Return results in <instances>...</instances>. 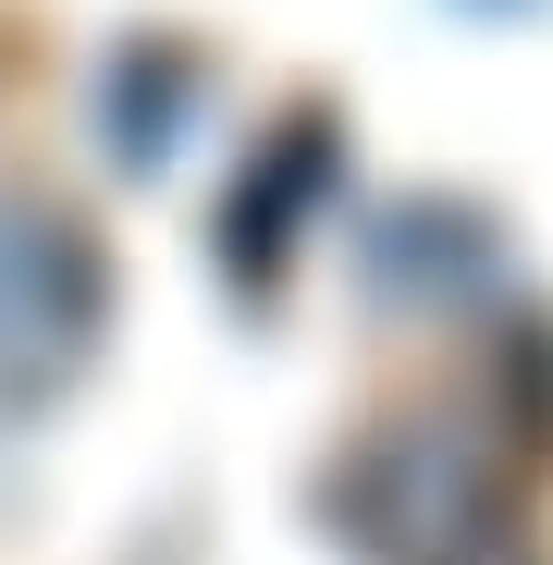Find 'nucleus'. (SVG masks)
<instances>
[{
  "mask_svg": "<svg viewBox=\"0 0 553 565\" xmlns=\"http://www.w3.org/2000/svg\"><path fill=\"white\" fill-rule=\"evenodd\" d=\"M0 565H553L541 356L296 111L0 50Z\"/></svg>",
  "mask_w": 553,
  "mask_h": 565,
  "instance_id": "f257e3e1",
  "label": "nucleus"
}]
</instances>
